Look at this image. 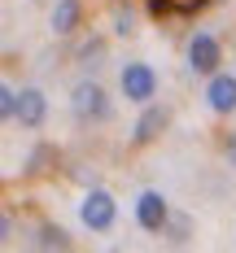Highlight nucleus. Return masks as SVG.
<instances>
[{
  "instance_id": "obj_1",
  "label": "nucleus",
  "mask_w": 236,
  "mask_h": 253,
  "mask_svg": "<svg viewBox=\"0 0 236 253\" xmlns=\"http://www.w3.org/2000/svg\"><path fill=\"white\" fill-rule=\"evenodd\" d=\"M114 214H118V205H114V197H109L105 188H92V192L83 197V205H79L83 227H92V231H109L114 227Z\"/></svg>"
},
{
  "instance_id": "obj_2",
  "label": "nucleus",
  "mask_w": 236,
  "mask_h": 253,
  "mask_svg": "<svg viewBox=\"0 0 236 253\" xmlns=\"http://www.w3.org/2000/svg\"><path fill=\"white\" fill-rule=\"evenodd\" d=\"M75 114L83 123H105L109 118V96H105L96 83H79L75 87Z\"/></svg>"
},
{
  "instance_id": "obj_3",
  "label": "nucleus",
  "mask_w": 236,
  "mask_h": 253,
  "mask_svg": "<svg viewBox=\"0 0 236 253\" xmlns=\"http://www.w3.org/2000/svg\"><path fill=\"white\" fill-rule=\"evenodd\" d=\"M166 218H171V210L162 201V192H140V201H136V223L144 231H166Z\"/></svg>"
},
{
  "instance_id": "obj_4",
  "label": "nucleus",
  "mask_w": 236,
  "mask_h": 253,
  "mask_svg": "<svg viewBox=\"0 0 236 253\" xmlns=\"http://www.w3.org/2000/svg\"><path fill=\"white\" fill-rule=\"evenodd\" d=\"M123 92H127V101H149V96L157 92L153 70H149L144 61H131L127 70H123Z\"/></svg>"
},
{
  "instance_id": "obj_5",
  "label": "nucleus",
  "mask_w": 236,
  "mask_h": 253,
  "mask_svg": "<svg viewBox=\"0 0 236 253\" xmlns=\"http://www.w3.org/2000/svg\"><path fill=\"white\" fill-rule=\"evenodd\" d=\"M188 66H192L197 75H214V70H219V40H214V35H192V44H188Z\"/></svg>"
},
{
  "instance_id": "obj_6",
  "label": "nucleus",
  "mask_w": 236,
  "mask_h": 253,
  "mask_svg": "<svg viewBox=\"0 0 236 253\" xmlns=\"http://www.w3.org/2000/svg\"><path fill=\"white\" fill-rule=\"evenodd\" d=\"M44 114H48L44 92H40V87H22V92H18V114H13V118H18L22 126H40Z\"/></svg>"
},
{
  "instance_id": "obj_7",
  "label": "nucleus",
  "mask_w": 236,
  "mask_h": 253,
  "mask_svg": "<svg viewBox=\"0 0 236 253\" xmlns=\"http://www.w3.org/2000/svg\"><path fill=\"white\" fill-rule=\"evenodd\" d=\"M206 101L214 114H232L236 109V75H214L206 87Z\"/></svg>"
},
{
  "instance_id": "obj_8",
  "label": "nucleus",
  "mask_w": 236,
  "mask_h": 253,
  "mask_svg": "<svg viewBox=\"0 0 236 253\" xmlns=\"http://www.w3.org/2000/svg\"><path fill=\"white\" fill-rule=\"evenodd\" d=\"M166 123H171V114H166L162 105H149V109L140 114V123H136V144H149V140H157V135L166 131Z\"/></svg>"
},
{
  "instance_id": "obj_9",
  "label": "nucleus",
  "mask_w": 236,
  "mask_h": 253,
  "mask_svg": "<svg viewBox=\"0 0 236 253\" xmlns=\"http://www.w3.org/2000/svg\"><path fill=\"white\" fill-rule=\"evenodd\" d=\"M79 26V0H57V9H52V31L57 35H70Z\"/></svg>"
},
{
  "instance_id": "obj_10",
  "label": "nucleus",
  "mask_w": 236,
  "mask_h": 253,
  "mask_svg": "<svg viewBox=\"0 0 236 253\" xmlns=\"http://www.w3.org/2000/svg\"><path fill=\"white\" fill-rule=\"evenodd\" d=\"M35 245H40V249H70V236H66L61 227H40Z\"/></svg>"
},
{
  "instance_id": "obj_11",
  "label": "nucleus",
  "mask_w": 236,
  "mask_h": 253,
  "mask_svg": "<svg viewBox=\"0 0 236 253\" xmlns=\"http://www.w3.org/2000/svg\"><path fill=\"white\" fill-rule=\"evenodd\" d=\"M166 231H171L175 245H184V240H188V218H184V214H171V218H166Z\"/></svg>"
},
{
  "instance_id": "obj_12",
  "label": "nucleus",
  "mask_w": 236,
  "mask_h": 253,
  "mask_svg": "<svg viewBox=\"0 0 236 253\" xmlns=\"http://www.w3.org/2000/svg\"><path fill=\"white\" fill-rule=\"evenodd\" d=\"M0 114H4V118H13V114H18V92H13L9 83L0 87Z\"/></svg>"
},
{
  "instance_id": "obj_13",
  "label": "nucleus",
  "mask_w": 236,
  "mask_h": 253,
  "mask_svg": "<svg viewBox=\"0 0 236 253\" xmlns=\"http://www.w3.org/2000/svg\"><path fill=\"white\" fill-rule=\"evenodd\" d=\"M162 4H166V13H197L206 0H162Z\"/></svg>"
},
{
  "instance_id": "obj_14",
  "label": "nucleus",
  "mask_w": 236,
  "mask_h": 253,
  "mask_svg": "<svg viewBox=\"0 0 236 253\" xmlns=\"http://www.w3.org/2000/svg\"><path fill=\"white\" fill-rule=\"evenodd\" d=\"M101 44H88V48H83V61H88V66H101Z\"/></svg>"
},
{
  "instance_id": "obj_15",
  "label": "nucleus",
  "mask_w": 236,
  "mask_h": 253,
  "mask_svg": "<svg viewBox=\"0 0 236 253\" xmlns=\"http://www.w3.org/2000/svg\"><path fill=\"white\" fill-rule=\"evenodd\" d=\"M228 162H232V166H236V135H232V140H228Z\"/></svg>"
}]
</instances>
